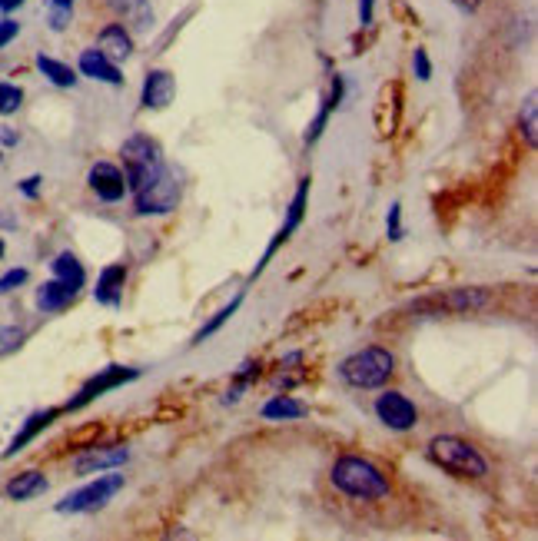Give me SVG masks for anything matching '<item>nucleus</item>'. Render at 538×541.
Here are the masks:
<instances>
[{
	"label": "nucleus",
	"instance_id": "3",
	"mask_svg": "<svg viewBox=\"0 0 538 541\" xmlns=\"http://www.w3.org/2000/svg\"><path fill=\"white\" fill-rule=\"evenodd\" d=\"M429 459L436 462L442 472H449L455 478H472V482H479V478L489 475L485 455L475 449L472 442L459 439V435H436V439L429 442Z\"/></svg>",
	"mask_w": 538,
	"mask_h": 541
},
{
	"label": "nucleus",
	"instance_id": "16",
	"mask_svg": "<svg viewBox=\"0 0 538 541\" xmlns=\"http://www.w3.org/2000/svg\"><path fill=\"white\" fill-rule=\"evenodd\" d=\"M97 50H103L113 64H120V60H127L133 54V34L127 30V24H107L97 34Z\"/></svg>",
	"mask_w": 538,
	"mask_h": 541
},
{
	"label": "nucleus",
	"instance_id": "20",
	"mask_svg": "<svg viewBox=\"0 0 538 541\" xmlns=\"http://www.w3.org/2000/svg\"><path fill=\"white\" fill-rule=\"evenodd\" d=\"M343 90H346L343 77H336V80H333V87H329V97L323 100V107H319V113H316V120L309 123V130H306V143H316L319 137H323V130H326L329 117H333V110L339 107V103H343Z\"/></svg>",
	"mask_w": 538,
	"mask_h": 541
},
{
	"label": "nucleus",
	"instance_id": "13",
	"mask_svg": "<svg viewBox=\"0 0 538 541\" xmlns=\"http://www.w3.org/2000/svg\"><path fill=\"white\" fill-rule=\"evenodd\" d=\"M173 97H177V77H173L170 70H150V74L143 77L140 103L147 110H167Z\"/></svg>",
	"mask_w": 538,
	"mask_h": 541
},
{
	"label": "nucleus",
	"instance_id": "5",
	"mask_svg": "<svg viewBox=\"0 0 538 541\" xmlns=\"http://www.w3.org/2000/svg\"><path fill=\"white\" fill-rule=\"evenodd\" d=\"M120 156H123V176H127L130 193L140 190L143 183H150L160 170H167L160 143L147 137V133H133L130 140H123Z\"/></svg>",
	"mask_w": 538,
	"mask_h": 541
},
{
	"label": "nucleus",
	"instance_id": "34",
	"mask_svg": "<svg viewBox=\"0 0 538 541\" xmlns=\"http://www.w3.org/2000/svg\"><path fill=\"white\" fill-rule=\"evenodd\" d=\"M70 17H74V10H70V7H54V10H50V27L64 30L70 24Z\"/></svg>",
	"mask_w": 538,
	"mask_h": 541
},
{
	"label": "nucleus",
	"instance_id": "22",
	"mask_svg": "<svg viewBox=\"0 0 538 541\" xmlns=\"http://www.w3.org/2000/svg\"><path fill=\"white\" fill-rule=\"evenodd\" d=\"M309 409L299 399H293V395H273L266 405H263V419L269 422H296L303 419Z\"/></svg>",
	"mask_w": 538,
	"mask_h": 541
},
{
	"label": "nucleus",
	"instance_id": "1",
	"mask_svg": "<svg viewBox=\"0 0 538 541\" xmlns=\"http://www.w3.org/2000/svg\"><path fill=\"white\" fill-rule=\"evenodd\" d=\"M329 478H333L336 492L356 498V502H382L392 492L386 472L362 455H339Z\"/></svg>",
	"mask_w": 538,
	"mask_h": 541
},
{
	"label": "nucleus",
	"instance_id": "39",
	"mask_svg": "<svg viewBox=\"0 0 538 541\" xmlns=\"http://www.w3.org/2000/svg\"><path fill=\"white\" fill-rule=\"evenodd\" d=\"M455 4L465 7V10H475V7H479V0H455Z\"/></svg>",
	"mask_w": 538,
	"mask_h": 541
},
{
	"label": "nucleus",
	"instance_id": "23",
	"mask_svg": "<svg viewBox=\"0 0 538 541\" xmlns=\"http://www.w3.org/2000/svg\"><path fill=\"white\" fill-rule=\"evenodd\" d=\"M37 67H40V74H44L54 87H64V90H70V87H77V70H70L64 60H54V57H47V54H40L37 57Z\"/></svg>",
	"mask_w": 538,
	"mask_h": 541
},
{
	"label": "nucleus",
	"instance_id": "37",
	"mask_svg": "<svg viewBox=\"0 0 538 541\" xmlns=\"http://www.w3.org/2000/svg\"><path fill=\"white\" fill-rule=\"evenodd\" d=\"M0 143H4V147H17V133L14 130H4V133H0Z\"/></svg>",
	"mask_w": 538,
	"mask_h": 541
},
{
	"label": "nucleus",
	"instance_id": "33",
	"mask_svg": "<svg viewBox=\"0 0 538 541\" xmlns=\"http://www.w3.org/2000/svg\"><path fill=\"white\" fill-rule=\"evenodd\" d=\"M17 34H20V24L17 20H0V50H4L10 40H17Z\"/></svg>",
	"mask_w": 538,
	"mask_h": 541
},
{
	"label": "nucleus",
	"instance_id": "7",
	"mask_svg": "<svg viewBox=\"0 0 538 541\" xmlns=\"http://www.w3.org/2000/svg\"><path fill=\"white\" fill-rule=\"evenodd\" d=\"M137 216H167L180 206V183L170 170H160L150 183L133 190Z\"/></svg>",
	"mask_w": 538,
	"mask_h": 541
},
{
	"label": "nucleus",
	"instance_id": "31",
	"mask_svg": "<svg viewBox=\"0 0 538 541\" xmlns=\"http://www.w3.org/2000/svg\"><path fill=\"white\" fill-rule=\"evenodd\" d=\"M412 70H416V77L426 83L432 80V60L426 54V47H416V54H412Z\"/></svg>",
	"mask_w": 538,
	"mask_h": 541
},
{
	"label": "nucleus",
	"instance_id": "6",
	"mask_svg": "<svg viewBox=\"0 0 538 541\" xmlns=\"http://www.w3.org/2000/svg\"><path fill=\"white\" fill-rule=\"evenodd\" d=\"M123 485H127V478H123L117 468H110V472H97L93 482H87L84 488H77V492H70L64 502H57V512L60 515L100 512V508H107L113 502V495L123 492Z\"/></svg>",
	"mask_w": 538,
	"mask_h": 541
},
{
	"label": "nucleus",
	"instance_id": "35",
	"mask_svg": "<svg viewBox=\"0 0 538 541\" xmlns=\"http://www.w3.org/2000/svg\"><path fill=\"white\" fill-rule=\"evenodd\" d=\"M372 14H376V0H359V24L362 27L372 24Z\"/></svg>",
	"mask_w": 538,
	"mask_h": 541
},
{
	"label": "nucleus",
	"instance_id": "10",
	"mask_svg": "<svg viewBox=\"0 0 538 541\" xmlns=\"http://www.w3.org/2000/svg\"><path fill=\"white\" fill-rule=\"evenodd\" d=\"M306 203H309V176H303V180H299V190H296V196H293V203H289V216H286V223L279 226V233L273 236V243L266 246L263 259H260V263H256V269H253V279L263 273V269H266V263H269V259H273V253H276V249L283 246L286 239L299 230V223H303V216H306Z\"/></svg>",
	"mask_w": 538,
	"mask_h": 541
},
{
	"label": "nucleus",
	"instance_id": "38",
	"mask_svg": "<svg viewBox=\"0 0 538 541\" xmlns=\"http://www.w3.org/2000/svg\"><path fill=\"white\" fill-rule=\"evenodd\" d=\"M20 4H24V0H0V10H4V14H10V10H17Z\"/></svg>",
	"mask_w": 538,
	"mask_h": 541
},
{
	"label": "nucleus",
	"instance_id": "18",
	"mask_svg": "<svg viewBox=\"0 0 538 541\" xmlns=\"http://www.w3.org/2000/svg\"><path fill=\"white\" fill-rule=\"evenodd\" d=\"M4 492H7L10 502H30V498L47 492V475L37 472V468H30V472H20V475L10 478Z\"/></svg>",
	"mask_w": 538,
	"mask_h": 541
},
{
	"label": "nucleus",
	"instance_id": "32",
	"mask_svg": "<svg viewBox=\"0 0 538 541\" xmlns=\"http://www.w3.org/2000/svg\"><path fill=\"white\" fill-rule=\"evenodd\" d=\"M386 233H389L392 243H396V239H402V206H399V203H392V206H389V216H386Z\"/></svg>",
	"mask_w": 538,
	"mask_h": 541
},
{
	"label": "nucleus",
	"instance_id": "9",
	"mask_svg": "<svg viewBox=\"0 0 538 541\" xmlns=\"http://www.w3.org/2000/svg\"><path fill=\"white\" fill-rule=\"evenodd\" d=\"M372 412H376V419L386 425V429H392V432H412L419 425L416 402H412L409 395L396 392V389H386L382 395H376V402H372Z\"/></svg>",
	"mask_w": 538,
	"mask_h": 541
},
{
	"label": "nucleus",
	"instance_id": "29",
	"mask_svg": "<svg viewBox=\"0 0 538 541\" xmlns=\"http://www.w3.org/2000/svg\"><path fill=\"white\" fill-rule=\"evenodd\" d=\"M20 342H24V329L0 326V356H10L14 349H20Z\"/></svg>",
	"mask_w": 538,
	"mask_h": 541
},
{
	"label": "nucleus",
	"instance_id": "19",
	"mask_svg": "<svg viewBox=\"0 0 538 541\" xmlns=\"http://www.w3.org/2000/svg\"><path fill=\"white\" fill-rule=\"evenodd\" d=\"M74 299H77V293L67 283H60V279H50V283H44L37 289V309L40 312H64Z\"/></svg>",
	"mask_w": 538,
	"mask_h": 541
},
{
	"label": "nucleus",
	"instance_id": "36",
	"mask_svg": "<svg viewBox=\"0 0 538 541\" xmlns=\"http://www.w3.org/2000/svg\"><path fill=\"white\" fill-rule=\"evenodd\" d=\"M40 183H44V180H40V176H27V180H20V193L34 200V196L40 193Z\"/></svg>",
	"mask_w": 538,
	"mask_h": 541
},
{
	"label": "nucleus",
	"instance_id": "24",
	"mask_svg": "<svg viewBox=\"0 0 538 541\" xmlns=\"http://www.w3.org/2000/svg\"><path fill=\"white\" fill-rule=\"evenodd\" d=\"M110 7H117L123 20H130L137 30H147L153 24V10L147 0H110Z\"/></svg>",
	"mask_w": 538,
	"mask_h": 541
},
{
	"label": "nucleus",
	"instance_id": "25",
	"mask_svg": "<svg viewBox=\"0 0 538 541\" xmlns=\"http://www.w3.org/2000/svg\"><path fill=\"white\" fill-rule=\"evenodd\" d=\"M256 379H260V362H243V366L236 369V376H233V386L226 389L223 402H226V405L240 402V399H243V392L250 389Z\"/></svg>",
	"mask_w": 538,
	"mask_h": 541
},
{
	"label": "nucleus",
	"instance_id": "8",
	"mask_svg": "<svg viewBox=\"0 0 538 541\" xmlns=\"http://www.w3.org/2000/svg\"><path fill=\"white\" fill-rule=\"evenodd\" d=\"M137 379H140V369H133V366H107V369H100L93 379H87L74 399L64 405V409L67 412H77V409H84V405H90L93 399H100V395H107V392L127 386V382H137Z\"/></svg>",
	"mask_w": 538,
	"mask_h": 541
},
{
	"label": "nucleus",
	"instance_id": "42",
	"mask_svg": "<svg viewBox=\"0 0 538 541\" xmlns=\"http://www.w3.org/2000/svg\"><path fill=\"white\" fill-rule=\"evenodd\" d=\"M0 160H4V156H0Z\"/></svg>",
	"mask_w": 538,
	"mask_h": 541
},
{
	"label": "nucleus",
	"instance_id": "30",
	"mask_svg": "<svg viewBox=\"0 0 538 541\" xmlns=\"http://www.w3.org/2000/svg\"><path fill=\"white\" fill-rule=\"evenodd\" d=\"M30 279L27 269H7L4 276H0V296H7V293H14V289H20Z\"/></svg>",
	"mask_w": 538,
	"mask_h": 541
},
{
	"label": "nucleus",
	"instance_id": "15",
	"mask_svg": "<svg viewBox=\"0 0 538 541\" xmlns=\"http://www.w3.org/2000/svg\"><path fill=\"white\" fill-rule=\"evenodd\" d=\"M123 286H127V266L123 263L103 266V273L97 276V289H93V299H97L100 306H120Z\"/></svg>",
	"mask_w": 538,
	"mask_h": 541
},
{
	"label": "nucleus",
	"instance_id": "12",
	"mask_svg": "<svg viewBox=\"0 0 538 541\" xmlns=\"http://www.w3.org/2000/svg\"><path fill=\"white\" fill-rule=\"evenodd\" d=\"M90 190L97 193V200L103 203H120L127 196V176H123L120 166L113 163H93L90 166V176H87Z\"/></svg>",
	"mask_w": 538,
	"mask_h": 541
},
{
	"label": "nucleus",
	"instance_id": "40",
	"mask_svg": "<svg viewBox=\"0 0 538 541\" xmlns=\"http://www.w3.org/2000/svg\"><path fill=\"white\" fill-rule=\"evenodd\" d=\"M50 7H74V0H50Z\"/></svg>",
	"mask_w": 538,
	"mask_h": 541
},
{
	"label": "nucleus",
	"instance_id": "17",
	"mask_svg": "<svg viewBox=\"0 0 538 541\" xmlns=\"http://www.w3.org/2000/svg\"><path fill=\"white\" fill-rule=\"evenodd\" d=\"M57 415H60V409H40V412H34V415H30V419H27L24 425H20V432L14 435V442H10V445H7V452H4V459H14V455H17V452H24V449H27V445H30V442H34V439H37V435H40V432H44V429H47V425H50V422H54V419H57Z\"/></svg>",
	"mask_w": 538,
	"mask_h": 541
},
{
	"label": "nucleus",
	"instance_id": "11",
	"mask_svg": "<svg viewBox=\"0 0 538 541\" xmlns=\"http://www.w3.org/2000/svg\"><path fill=\"white\" fill-rule=\"evenodd\" d=\"M127 462H130L127 445H90L87 452H80L74 459V472L77 475H97V472H110V468H120Z\"/></svg>",
	"mask_w": 538,
	"mask_h": 541
},
{
	"label": "nucleus",
	"instance_id": "41",
	"mask_svg": "<svg viewBox=\"0 0 538 541\" xmlns=\"http://www.w3.org/2000/svg\"><path fill=\"white\" fill-rule=\"evenodd\" d=\"M0 256H4V239H0Z\"/></svg>",
	"mask_w": 538,
	"mask_h": 541
},
{
	"label": "nucleus",
	"instance_id": "28",
	"mask_svg": "<svg viewBox=\"0 0 538 541\" xmlns=\"http://www.w3.org/2000/svg\"><path fill=\"white\" fill-rule=\"evenodd\" d=\"M20 103H24V90H20L17 83L0 80V117H10V113H17Z\"/></svg>",
	"mask_w": 538,
	"mask_h": 541
},
{
	"label": "nucleus",
	"instance_id": "2",
	"mask_svg": "<svg viewBox=\"0 0 538 541\" xmlns=\"http://www.w3.org/2000/svg\"><path fill=\"white\" fill-rule=\"evenodd\" d=\"M336 372L349 389H382L396 372V356L382 346H366L339 362Z\"/></svg>",
	"mask_w": 538,
	"mask_h": 541
},
{
	"label": "nucleus",
	"instance_id": "27",
	"mask_svg": "<svg viewBox=\"0 0 538 541\" xmlns=\"http://www.w3.org/2000/svg\"><path fill=\"white\" fill-rule=\"evenodd\" d=\"M519 130L525 133L529 150H535V143H538V103H535V93H529V100H525V107L519 113Z\"/></svg>",
	"mask_w": 538,
	"mask_h": 541
},
{
	"label": "nucleus",
	"instance_id": "4",
	"mask_svg": "<svg viewBox=\"0 0 538 541\" xmlns=\"http://www.w3.org/2000/svg\"><path fill=\"white\" fill-rule=\"evenodd\" d=\"M492 303V293L482 286H459V289H439V293L419 296L409 306V312L419 316H465V312H482Z\"/></svg>",
	"mask_w": 538,
	"mask_h": 541
},
{
	"label": "nucleus",
	"instance_id": "14",
	"mask_svg": "<svg viewBox=\"0 0 538 541\" xmlns=\"http://www.w3.org/2000/svg\"><path fill=\"white\" fill-rule=\"evenodd\" d=\"M77 70L84 77H90V80H100V83H110V87H123V74H120V67L113 64V60L103 54V50H84L80 54V64H77Z\"/></svg>",
	"mask_w": 538,
	"mask_h": 541
},
{
	"label": "nucleus",
	"instance_id": "21",
	"mask_svg": "<svg viewBox=\"0 0 538 541\" xmlns=\"http://www.w3.org/2000/svg\"><path fill=\"white\" fill-rule=\"evenodd\" d=\"M50 269H54V279H60V283H67L74 293H80L87 283V269L84 263L74 256V253H60L54 263H50Z\"/></svg>",
	"mask_w": 538,
	"mask_h": 541
},
{
	"label": "nucleus",
	"instance_id": "26",
	"mask_svg": "<svg viewBox=\"0 0 538 541\" xmlns=\"http://www.w3.org/2000/svg\"><path fill=\"white\" fill-rule=\"evenodd\" d=\"M240 303H243V293L236 296V299H230V303H226L220 312H216V316H213L210 322H203V326H200V332H196V336H193V346H200L203 339L216 336V332H220V329L226 326V322H230V319L236 316V309H240Z\"/></svg>",
	"mask_w": 538,
	"mask_h": 541
}]
</instances>
